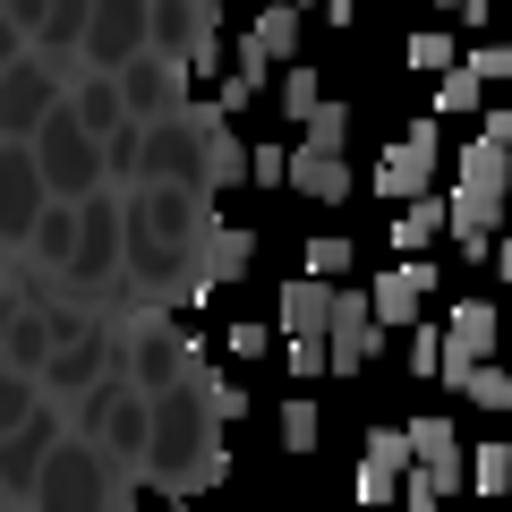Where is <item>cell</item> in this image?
Instances as JSON below:
<instances>
[{
  "instance_id": "6",
  "label": "cell",
  "mask_w": 512,
  "mask_h": 512,
  "mask_svg": "<svg viewBox=\"0 0 512 512\" xmlns=\"http://www.w3.org/2000/svg\"><path fill=\"white\" fill-rule=\"evenodd\" d=\"M470 359H495V308L487 299H461L444 316V376H461Z\"/></svg>"
},
{
  "instance_id": "24",
  "label": "cell",
  "mask_w": 512,
  "mask_h": 512,
  "mask_svg": "<svg viewBox=\"0 0 512 512\" xmlns=\"http://www.w3.org/2000/svg\"><path fill=\"white\" fill-rule=\"evenodd\" d=\"M248 180H265V188L291 180V146H256V154H248Z\"/></svg>"
},
{
  "instance_id": "25",
  "label": "cell",
  "mask_w": 512,
  "mask_h": 512,
  "mask_svg": "<svg viewBox=\"0 0 512 512\" xmlns=\"http://www.w3.org/2000/svg\"><path fill=\"white\" fill-rule=\"evenodd\" d=\"M265 350H274L265 325H231V359H265Z\"/></svg>"
},
{
  "instance_id": "11",
  "label": "cell",
  "mask_w": 512,
  "mask_h": 512,
  "mask_svg": "<svg viewBox=\"0 0 512 512\" xmlns=\"http://www.w3.org/2000/svg\"><path fill=\"white\" fill-rule=\"evenodd\" d=\"M333 325V282L299 274L291 291H282V333H325Z\"/></svg>"
},
{
  "instance_id": "22",
  "label": "cell",
  "mask_w": 512,
  "mask_h": 512,
  "mask_svg": "<svg viewBox=\"0 0 512 512\" xmlns=\"http://www.w3.org/2000/svg\"><path fill=\"white\" fill-rule=\"evenodd\" d=\"M333 367V350H325V333H291V376L308 384V376H325Z\"/></svg>"
},
{
  "instance_id": "7",
  "label": "cell",
  "mask_w": 512,
  "mask_h": 512,
  "mask_svg": "<svg viewBox=\"0 0 512 512\" xmlns=\"http://www.w3.org/2000/svg\"><path fill=\"white\" fill-rule=\"evenodd\" d=\"M410 470H427L444 495H461V436L444 419H410Z\"/></svg>"
},
{
  "instance_id": "30",
  "label": "cell",
  "mask_w": 512,
  "mask_h": 512,
  "mask_svg": "<svg viewBox=\"0 0 512 512\" xmlns=\"http://www.w3.org/2000/svg\"><path fill=\"white\" fill-rule=\"evenodd\" d=\"M487 256H495V274H504V282H512V239H495V248H487Z\"/></svg>"
},
{
  "instance_id": "20",
  "label": "cell",
  "mask_w": 512,
  "mask_h": 512,
  "mask_svg": "<svg viewBox=\"0 0 512 512\" xmlns=\"http://www.w3.org/2000/svg\"><path fill=\"white\" fill-rule=\"evenodd\" d=\"M308 274L316 282H342L350 274V239H308Z\"/></svg>"
},
{
  "instance_id": "13",
  "label": "cell",
  "mask_w": 512,
  "mask_h": 512,
  "mask_svg": "<svg viewBox=\"0 0 512 512\" xmlns=\"http://www.w3.org/2000/svg\"><path fill=\"white\" fill-rule=\"evenodd\" d=\"M248 256H256V239H248V231H214V239H205V265H197V282H231L239 265H248Z\"/></svg>"
},
{
  "instance_id": "10",
  "label": "cell",
  "mask_w": 512,
  "mask_h": 512,
  "mask_svg": "<svg viewBox=\"0 0 512 512\" xmlns=\"http://www.w3.org/2000/svg\"><path fill=\"white\" fill-rule=\"evenodd\" d=\"M436 231H453V205H444L436 188H427V197H410L402 214H393V248H402V256H419Z\"/></svg>"
},
{
  "instance_id": "27",
  "label": "cell",
  "mask_w": 512,
  "mask_h": 512,
  "mask_svg": "<svg viewBox=\"0 0 512 512\" xmlns=\"http://www.w3.org/2000/svg\"><path fill=\"white\" fill-rule=\"evenodd\" d=\"M239 77H256V86H274V60L256 52V43H239Z\"/></svg>"
},
{
  "instance_id": "31",
  "label": "cell",
  "mask_w": 512,
  "mask_h": 512,
  "mask_svg": "<svg viewBox=\"0 0 512 512\" xmlns=\"http://www.w3.org/2000/svg\"><path fill=\"white\" fill-rule=\"evenodd\" d=\"M436 9H453V0H436Z\"/></svg>"
},
{
  "instance_id": "12",
  "label": "cell",
  "mask_w": 512,
  "mask_h": 512,
  "mask_svg": "<svg viewBox=\"0 0 512 512\" xmlns=\"http://www.w3.org/2000/svg\"><path fill=\"white\" fill-rule=\"evenodd\" d=\"M299 18H308V9H299V0H274V9H256V52H265V60H274V69H282V60H291L299 52Z\"/></svg>"
},
{
  "instance_id": "3",
  "label": "cell",
  "mask_w": 512,
  "mask_h": 512,
  "mask_svg": "<svg viewBox=\"0 0 512 512\" xmlns=\"http://www.w3.org/2000/svg\"><path fill=\"white\" fill-rule=\"evenodd\" d=\"M402 478H410V427H367V444H359V504H393L402 495Z\"/></svg>"
},
{
  "instance_id": "21",
  "label": "cell",
  "mask_w": 512,
  "mask_h": 512,
  "mask_svg": "<svg viewBox=\"0 0 512 512\" xmlns=\"http://www.w3.org/2000/svg\"><path fill=\"white\" fill-rule=\"evenodd\" d=\"M410 376H444V333L436 325H410Z\"/></svg>"
},
{
  "instance_id": "17",
  "label": "cell",
  "mask_w": 512,
  "mask_h": 512,
  "mask_svg": "<svg viewBox=\"0 0 512 512\" xmlns=\"http://www.w3.org/2000/svg\"><path fill=\"white\" fill-rule=\"evenodd\" d=\"M470 487L478 495H512V444H487V453L470 461Z\"/></svg>"
},
{
  "instance_id": "8",
  "label": "cell",
  "mask_w": 512,
  "mask_h": 512,
  "mask_svg": "<svg viewBox=\"0 0 512 512\" xmlns=\"http://www.w3.org/2000/svg\"><path fill=\"white\" fill-rule=\"evenodd\" d=\"M197 171L214 188H231V180H248V146H231V128H222V111H197Z\"/></svg>"
},
{
  "instance_id": "5",
  "label": "cell",
  "mask_w": 512,
  "mask_h": 512,
  "mask_svg": "<svg viewBox=\"0 0 512 512\" xmlns=\"http://www.w3.org/2000/svg\"><path fill=\"white\" fill-rule=\"evenodd\" d=\"M427 291H436V265H427V256H402V265L367 291V308H376V325H419Z\"/></svg>"
},
{
  "instance_id": "15",
  "label": "cell",
  "mask_w": 512,
  "mask_h": 512,
  "mask_svg": "<svg viewBox=\"0 0 512 512\" xmlns=\"http://www.w3.org/2000/svg\"><path fill=\"white\" fill-rule=\"evenodd\" d=\"M478 94H487V77H478V69H444V86H436V120L478 111Z\"/></svg>"
},
{
  "instance_id": "18",
  "label": "cell",
  "mask_w": 512,
  "mask_h": 512,
  "mask_svg": "<svg viewBox=\"0 0 512 512\" xmlns=\"http://www.w3.org/2000/svg\"><path fill=\"white\" fill-rule=\"evenodd\" d=\"M316 436H325L316 402H282V444H291V453H316Z\"/></svg>"
},
{
  "instance_id": "9",
  "label": "cell",
  "mask_w": 512,
  "mask_h": 512,
  "mask_svg": "<svg viewBox=\"0 0 512 512\" xmlns=\"http://www.w3.org/2000/svg\"><path fill=\"white\" fill-rule=\"evenodd\" d=\"M291 188H299V197L342 205L350 197V171H342V154H325V146H291Z\"/></svg>"
},
{
  "instance_id": "16",
  "label": "cell",
  "mask_w": 512,
  "mask_h": 512,
  "mask_svg": "<svg viewBox=\"0 0 512 512\" xmlns=\"http://www.w3.org/2000/svg\"><path fill=\"white\" fill-rule=\"evenodd\" d=\"M299 128H308V146H325V154H342V146H350V111H342V103H316Z\"/></svg>"
},
{
  "instance_id": "26",
  "label": "cell",
  "mask_w": 512,
  "mask_h": 512,
  "mask_svg": "<svg viewBox=\"0 0 512 512\" xmlns=\"http://www.w3.org/2000/svg\"><path fill=\"white\" fill-rule=\"evenodd\" d=\"M470 69H478V77H487V86H504V77H512V43H487V52H478V60H470Z\"/></svg>"
},
{
  "instance_id": "28",
  "label": "cell",
  "mask_w": 512,
  "mask_h": 512,
  "mask_svg": "<svg viewBox=\"0 0 512 512\" xmlns=\"http://www.w3.org/2000/svg\"><path fill=\"white\" fill-rule=\"evenodd\" d=\"M256 94H265V86H256V77H231V86H222V111H248Z\"/></svg>"
},
{
  "instance_id": "4",
  "label": "cell",
  "mask_w": 512,
  "mask_h": 512,
  "mask_svg": "<svg viewBox=\"0 0 512 512\" xmlns=\"http://www.w3.org/2000/svg\"><path fill=\"white\" fill-rule=\"evenodd\" d=\"M325 350H333V376H359L376 359V308L359 291H333V325H325Z\"/></svg>"
},
{
  "instance_id": "19",
  "label": "cell",
  "mask_w": 512,
  "mask_h": 512,
  "mask_svg": "<svg viewBox=\"0 0 512 512\" xmlns=\"http://www.w3.org/2000/svg\"><path fill=\"white\" fill-rule=\"evenodd\" d=\"M410 69L444 77V69H453V35H444V26H427V35H410Z\"/></svg>"
},
{
  "instance_id": "1",
  "label": "cell",
  "mask_w": 512,
  "mask_h": 512,
  "mask_svg": "<svg viewBox=\"0 0 512 512\" xmlns=\"http://www.w3.org/2000/svg\"><path fill=\"white\" fill-rule=\"evenodd\" d=\"M444 205H453L461 256H487V248H495V222H504V205H512V146H504V137L478 128L470 146H461V188H453Z\"/></svg>"
},
{
  "instance_id": "23",
  "label": "cell",
  "mask_w": 512,
  "mask_h": 512,
  "mask_svg": "<svg viewBox=\"0 0 512 512\" xmlns=\"http://www.w3.org/2000/svg\"><path fill=\"white\" fill-rule=\"evenodd\" d=\"M274 94H282V111H291V120H308V111L325 103V94H316V77H308V69H291V77H282Z\"/></svg>"
},
{
  "instance_id": "14",
  "label": "cell",
  "mask_w": 512,
  "mask_h": 512,
  "mask_svg": "<svg viewBox=\"0 0 512 512\" xmlns=\"http://www.w3.org/2000/svg\"><path fill=\"white\" fill-rule=\"evenodd\" d=\"M461 393H470V402L478 410H512V376H504V367H495V359H470V367H461Z\"/></svg>"
},
{
  "instance_id": "29",
  "label": "cell",
  "mask_w": 512,
  "mask_h": 512,
  "mask_svg": "<svg viewBox=\"0 0 512 512\" xmlns=\"http://www.w3.org/2000/svg\"><path fill=\"white\" fill-rule=\"evenodd\" d=\"M453 9H461V26H487V9H495V0H453Z\"/></svg>"
},
{
  "instance_id": "2",
  "label": "cell",
  "mask_w": 512,
  "mask_h": 512,
  "mask_svg": "<svg viewBox=\"0 0 512 512\" xmlns=\"http://www.w3.org/2000/svg\"><path fill=\"white\" fill-rule=\"evenodd\" d=\"M376 188H384V205H410V197H427V188H436V120H419L402 146H384Z\"/></svg>"
}]
</instances>
